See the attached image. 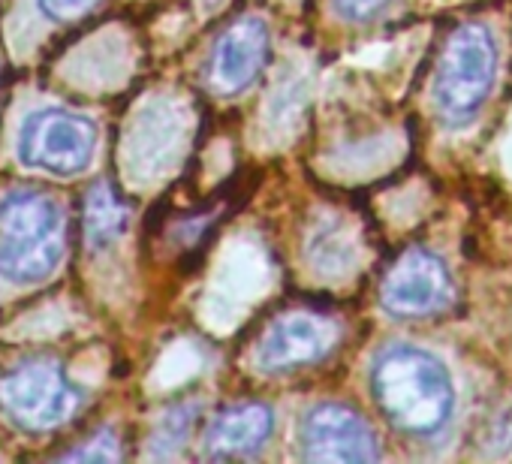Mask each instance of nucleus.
Wrapping results in <instances>:
<instances>
[{"label": "nucleus", "instance_id": "4", "mask_svg": "<svg viewBox=\"0 0 512 464\" xmlns=\"http://www.w3.org/2000/svg\"><path fill=\"white\" fill-rule=\"evenodd\" d=\"M79 401L82 392L52 359H25L0 374V407L25 428H55L76 413Z\"/></svg>", "mask_w": 512, "mask_h": 464}, {"label": "nucleus", "instance_id": "5", "mask_svg": "<svg viewBox=\"0 0 512 464\" xmlns=\"http://www.w3.org/2000/svg\"><path fill=\"white\" fill-rule=\"evenodd\" d=\"M94 151H97V124L88 115L58 106L28 115L19 133L22 163L52 175H76L88 169Z\"/></svg>", "mask_w": 512, "mask_h": 464}, {"label": "nucleus", "instance_id": "7", "mask_svg": "<svg viewBox=\"0 0 512 464\" xmlns=\"http://www.w3.org/2000/svg\"><path fill=\"white\" fill-rule=\"evenodd\" d=\"M299 443L308 461H374L380 443L371 425L341 404H317L305 413Z\"/></svg>", "mask_w": 512, "mask_h": 464}, {"label": "nucleus", "instance_id": "9", "mask_svg": "<svg viewBox=\"0 0 512 464\" xmlns=\"http://www.w3.org/2000/svg\"><path fill=\"white\" fill-rule=\"evenodd\" d=\"M269 58V25L263 19H241L235 22L214 46L208 79L220 94L244 91Z\"/></svg>", "mask_w": 512, "mask_h": 464}, {"label": "nucleus", "instance_id": "8", "mask_svg": "<svg viewBox=\"0 0 512 464\" xmlns=\"http://www.w3.org/2000/svg\"><path fill=\"white\" fill-rule=\"evenodd\" d=\"M338 341V326L317 314H290L269 326L256 344V365L263 371H293L314 365L332 353Z\"/></svg>", "mask_w": 512, "mask_h": 464}, {"label": "nucleus", "instance_id": "13", "mask_svg": "<svg viewBox=\"0 0 512 464\" xmlns=\"http://www.w3.org/2000/svg\"><path fill=\"white\" fill-rule=\"evenodd\" d=\"M67 458H70V461H109V458H118L115 437H112V434H100V437H94L88 446L73 449Z\"/></svg>", "mask_w": 512, "mask_h": 464}, {"label": "nucleus", "instance_id": "10", "mask_svg": "<svg viewBox=\"0 0 512 464\" xmlns=\"http://www.w3.org/2000/svg\"><path fill=\"white\" fill-rule=\"evenodd\" d=\"M275 428V416L266 404H232L220 410L205 431V452L211 458H235L260 452Z\"/></svg>", "mask_w": 512, "mask_h": 464}, {"label": "nucleus", "instance_id": "3", "mask_svg": "<svg viewBox=\"0 0 512 464\" xmlns=\"http://www.w3.org/2000/svg\"><path fill=\"white\" fill-rule=\"evenodd\" d=\"M497 73V46L488 28L464 25L458 28L440 55L437 79H434V103L437 112L449 124L470 121L491 94Z\"/></svg>", "mask_w": 512, "mask_h": 464}, {"label": "nucleus", "instance_id": "11", "mask_svg": "<svg viewBox=\"0 0 512 464\" xmlns=\"http://www.w3.org/2000/svg\"><path fill=\"white\" fill-rule=\"evenodd\" d=\"M127 229V208L109 181H97L85 199V236L94 251L109 248Z\"/></svg>", "mask_w": 512, "mask_h": 464}, {"label": "nucleus", "instance_id": "2", "mask_svg": "<svg viewBox=\"0 0 512 464\" xmlns=\"http://www.w3.org/2000/svg\"><path fill=\"white\" fill-rule=\"evenodd\" d=\"M67 248V217L55 196L22 187L0 199V275L16 284L49 278Z\"/></svg>", "mask_w": 512, "mask_h": 464}, {"label": "nucleus", "instance_id": "6", "mask_svg": "<svg viewBox=\"0 0 512 464\" xmlns=\"http://www.w3.org/2000/svg\"><path fill=\"white\" fill-rule=\"evenodd\" d=\"M452 278L446 263L422 248L404 251L380 284V302L395 317H428L452 302Z\"/></svg>", "mask_w": 512, "mask_h": 464}, {"label": "nucleus", "instance_id": "12", "mask_svg": "<svg viewBox=\"0 0 512 464\" xmlns=\"http://www.w3.org/2000/svg\"><path fill=\"white\" fill-rule=\"evenodd\" d=\"M332 4L347 22H368L377 13H383L392 0H332Z\"/></svg>", "mask_w": 512, "mask_h": 464}, {"label": "nucleus", "instance_id": "14", "mask_svg": "<svg viewBox=\"0 0 512 464\" xmlns=\"http://www.w3.org/2000/svg\"><path fill=\"white\" fill-rule=\"evenodd\" d=\"M40 10L52 19H70V16H79L85 13L94 0H37Z\"/></svg>", "mask_w": 512, "mask_h": 464}, {"label": "nucleus", "instance_id": "1", "mask_svg": "<svg viewBox=\"0 0 512 464\" xmlns=\"http://www.w3.org/2000/svg\"><path fill=\"white\" fill-rule=\"evenodd\" d=\"M371 392L383 416L416 437L443 431L455 407V386L446 365L416 344H392L377 353Z\"/></svg>", "mask_w": 512, "mask_h": 464}]
</instances>
